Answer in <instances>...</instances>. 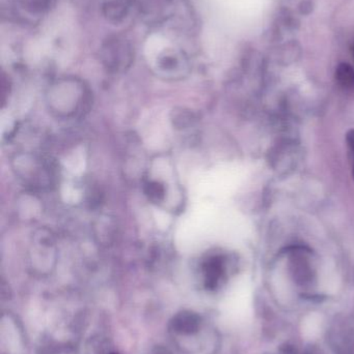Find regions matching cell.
Returning a JSON list of instances; mask_svg holds the SVG:
<instances>
[{"mask_svg":"<svg viewBox=\"0 0 354 354\" xmlns=\"http://www.w3.org/2000/svg\"><path fill=\"white\" fill-rule=\"evenodd\" d=\"M39 354H74V351L71 347L60 346L57 344H45L41 347V353Z\"/></svg>","mask_w":354,"mask_h":354,"instance_id":"6","label":"cell"},{"mask_svg":"<svg viewBox=\"0 0 354 354\" xmlns=\"http://www.w3.org/2000/svg\"><path fill=\"white\" fill-rule=\"evenodd\" d=\"M202 272L206 288L214 290L222 284L226 274L224 260L220 256L210 257L202 266Z\"/></svg>","mask_w":354,"mask_h":354,"instance_id":"2","label":"cell"},{"mask_svg":"<svg viewBox=\"0 0 354 354\" xmlns=\"http://www.w3.org/2000/svg\"><path fill=\"white\" fill-rule=\"evenodd\" d=\"M201 316L191 311L177 314L170 322V330L177 336L189 337L197 334L202 328Z\"/></svg>","mask_w":354,"mask_h":354,"instance_id":"1","label":"cell"},{"mask_svg":"<svg viewBox=\"0 0 354 354\" xmlns=\"http://www.w3.org/2000/svg\"><path fill=\"white\" fill-rule=\"evenodd\" d=\"M347 142H348L351 151L354 153V130H351V132L347 134Z\"/></svg>","mask_w":354,"mask_h":354,"instance_id":"7","label":"cell"},{"mask_svg":"<svg viewBox=\"0 0 354 354\" xmlns=\"http://www.w3.org/2000/svg\"><path fill=\"white\" fill-rule=\"evenodd\" d=\"M195 122V114L191 113V112L185 111V110L176 112V115H175V126L178 127V128H187V127L193 126Z\"/></svg>","mask_w":354,"mask_h":354,"instance_id":"5","label":"cell"},{"mask_svg":"<svg viewBox=\"0 0 354 354\" xmlns=\"http://www.w3.org/2000/svg\"><path fill=\"white\" fill-rule=\"evenodd\" d=\"M353 177H354V164H353Z\"/></svg>","mask_w":354,"mask_h":354,"instance_id":"8","label":"cell"},{"mask_svg":"<svg viewBox=\"0 0 354 354\" xmlns=\"http://www.w3.org/2000/svg\"><path fill=\"white\" fill-rule=\"evenodd\" d=\"M145 194L151 201L160 203L166 199V189L160 181L150 180L145 183Z\"/></svg>","mask_w":354,"mask_h":354,"instance_id":"3","label":"cell"},{"mask_svg":"<svg viewBox=\"0 0 354 354\" xmlns=\"http://www.w3.org/2000/svg\"><path fill=\"white\" fill-rule=\"evenodd\" d=\"M337 78L341 84L347 87L354 86V71L348 64H342L337 72Z\"/></svg>","mask_w":354,"mask_h":354,"instance_id":"4","label":"cell"}]
</instances>
